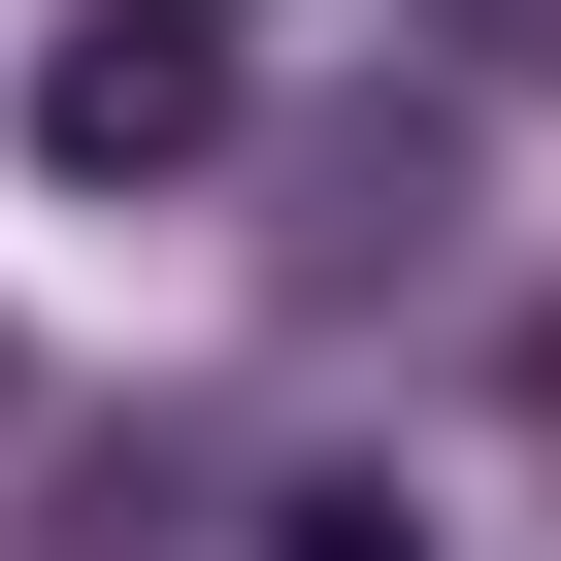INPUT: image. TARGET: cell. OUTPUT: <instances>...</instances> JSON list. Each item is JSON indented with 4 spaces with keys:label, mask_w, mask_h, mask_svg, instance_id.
<instances>
[{
    "label": "cell",
    "mask_w": 561,
    "mask_h": 561,
    "mask_svg": "<svg viewBox=\"0 0 561 561\" xmlns=\"http://www.w3.org/2000/svg\"><path fill=\"white\" fill-rule=\"evenodd\" d=\"M462 133L495 100H298V133H264V298H430V264H462Z\"/></svg>",
    "instance_id": "cell-1"
},
{
    "label": "cell",
    "mask_w": 561,
    "mask_h": 561,
    "mask_svg": "<svg viewBox=\"0 0 561 561\" xmlns=\"http://www.w3.org/2000/svg\"><path fill=\"white\" fill-rule=\"evenodd\" d=\"M34 165H67V198L231 165V0H67V34H34Z\"/></svg>",
    "instance_id": "cell-2"
},
{
    "label": "cell",
    "mask_w": 561,
    "mask_h": 561,
    "mask_svg": "<svg viewBox=\"0 0 561 561\" xmlns=\"http://www.w3.org/2000/svg\"><path fill=\"white\" fill-rule=\"evenodd\" d=\"M397 67L430 100H561V0H397Z\"/></svg>",
    "instance_id": "cell-3"
},
{
    "label": "cell",
    "mask_w": 561,
    "mask_h": 561,
    "mask_svg": "<svg viewBox=\"0 0 561 561\" xmlns=\"http://www.w3.org/2000/svg\"><path fill=\"white\" fill-rule=\"evenodd\" d=\"M264 561H430V528H397V495L331 462V495H264Z\"/></svg>",
    "instance_id": "cell-4"
},
{
    "label": "cell",
    "mask_w": 561,
    "mask_h": 561,
    "mask_svg": "<svg viewBox=\"0 0 561 561\" xmlns=\"http://www.w3.org/2000/svg\"><path fill=\"white\" fill-rule=\"evenodd\" d=\"M495 397H528V462H561V298H528V331H495Z\"/></svg>",
    "instance_id": "cell-5"
},
{
    "label": "cell",
    "mask_w": 561,
    "mask_h": 561,
    "mask_svg": "<svg viewBox=\"0 0 561 561\" xmlns=\"http://www.w3.org/2000/svg\"><path fill=\"white\" fill-rule=\"evenodd\" d=\"M0 430H34V331H0Z\"/></svg>",
    "instance_id": "cell-6"
}]
</instances>
